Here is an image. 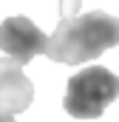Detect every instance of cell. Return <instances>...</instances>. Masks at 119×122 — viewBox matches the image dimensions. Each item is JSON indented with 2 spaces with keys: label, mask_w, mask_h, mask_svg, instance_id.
I'll return each instance as SVG.
<instances>
[{
  "label": "cell",
  "mask_w": 119,
  "mask_h": 122,
  "mask_svg": "<svg viewBox=\"0 0 119 122\" xmlns=\"http://www.w3.org/2000/svg\"><path fill=\"white\" fill-rule=\"evenodd\" d=\"M119 43V17L108 11H88V14H68L60 20L54 34L48 37L45 54L54 62H88L105 54Z\"/></svg>",
  "instance_id": "1"
},
{
  "label": "cell",
  "mask_w": 119,
  "mask_h": 122,
  "mask_svg": "<svg viewBox=\"0 0 119 122\" xmlns=\"http://www.w3.org/2000/svg\"><path fill=\"white\" fill-rule=\"evenodd\" d=\"M116 94H119L116 74L102 68V65H91V68L74 74L68 80V88H65V97H62V108L74 119H96L116 99Z\"/></svg>",
  "instance_id": "2"
},
{
  "label": "cell",
  "mask_w": 119,
  "mask_h": 122,
  "mask_svg": "<svg viewBox=\"0 0 119 122\" xmlns=\"http://www.w3.org/2000/svg\"><path fill=\"white\" fill-rule=\"evenodd\" d=\"M45 46H48V37L23 14L6 17L0 23V48L20 65L31 62L37 54H45Z\"/></svg>",
  "instance_id": "3"
},
{
  "label": "cell",
  "mask_w": 119,
  "mask_h": 122,
  "mask_svg": "<svg viewBox=\"0 0 119 122\" xmlns=\"http://www.w3.org/2000/svg\"><path fill=\"white\" fill-rule=\"evenodd\" d=\"M34 99V85L17 60H0V111L20 114Z\"/></svg>",
  "instance_id": "4"
},
{
  "label": "cell",
  "mask_w": 119,
  "mask_h": 122,
  "mask_svg": "<svg viewBox=\"0 0 119 122\" xmlns=\"http://www.w3.org/2000/svg\"><path fill=\"white\" fill-rule=\"evenodd\" d=\"M79 3H82V0H60V14H62V17H68V14H74Z\"/></svg>",
  "instance_id": "5"
},
{
  "label": "cell",
  "mask_w": 119,
  "mask_h": 122,
  "mask_svg": "<svg viewBox=\"0 0 119 122\" xmlns=\"http://www.w3.org/2000/svg\"><path fill=\"white\" fill-rule=\"evenodd\" d=\"M0 122H14V114H6V111H0Z\"/></svg>",
  "instance_id": "6"
}]
</instances>
